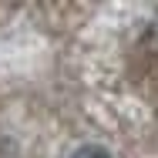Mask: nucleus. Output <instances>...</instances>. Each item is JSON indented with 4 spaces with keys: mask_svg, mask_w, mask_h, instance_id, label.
<instances>
[{
    "mask_svg": "<svg viewBox=\"0 0 158 158\" xmlns=\"http://www.w3.org/2000/svg\"><path fill=\"white\" fill-rule=\"evenodd\" d=\"M71 158H111L104 148H98V145H84V148H77Z\"/></svg>",
    "mask_w": 158,
    "mask_h": 158,
    "instance_id": "f03ea898",
    "label": "nucleus"
},
{
    "mask_svg": "<svg viewBox=\"0 0 158 158\" xmlns=\"http://www.w3.org/2000/svg\"><path fill=\"white\" fill-rule=\"evenodd\" d=\"M141 57H145V67H148V77L158 81V24L141 40Z\"/></svg>",
    "mask_w": 158,
    "mask_h": 158,
    "instance_id": "f257e3e1",
    "label": "nucleus"
}]
</instances>
